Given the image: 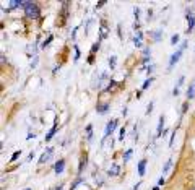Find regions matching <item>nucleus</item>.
Returning <instances> with one entry per match:
<instances>
[{"instance_id":"f257e3e1","label":"nucleus","mask_w":195,"mask_h":190,"mask_svg":"<svg viewBox=\"0 0 195 190\" xmlns=\"http://www.w3.org/2000/svg\"><path fill=\"white\" fill-rule=\"evenodd\" d=\"M23 8H25V15L30 20H37L41 16V8L36 2H31V0H25L23 3Z\"/></svg>"},{"instance_id":"f03ea898","label":"nucleus","mask_w":195,"mask_h":190,"mask_svg":"<svg viewBox=\"0 0 195 190\" xmlns=\"http://www.w3.org/2000/svg\"><path fill=\"white\" fill-rule=\"evenodd\" d=\"M185 47H187V42H182V46H180L179 49L176 50L172 55H171L169 64H168V70H172V68H174V65H176V64H177V62L180 60V57H182V52L185 50Z\"/></svg>"},{"instance_id":"7ed1b4c3","label":"nucleus","mask_w":195,"mask_h":190,"mask_svg":"<svg viewBox=\"0 0 195 190\" xmlns=\"http://www.w3.org/2000/svg\"><path fill=\"white\" fill-rule=\"evenodd\" d=\"M117 125H119V120H117V119H112V120H109L107 125H106V129H104V138H103V140H107L109 136L114 133V130L117 129Z\"/></svg>"},{"instance_id":"20e7f679","label":"nucleus","mask_w":195,"mask_h":190,"mask_svg":"<svg viewBox=\"0 0 195 190\" xmlns=\"http://www.w3.org/2000/svg\"><path fill=\"white\" fill-rule=\"evenodd\" d=\"M185 20H187V29H185V33H187V34H190V33L193 31V26H195V15H193L190 10H187Z\"/></svg>"},{"instance_id":"39448f33","label":"nucleus","mask_w":195,"mask_h":190,"mask_svg":"<svg viewBox=\"0 0 195 190\" xmlns=\"http://www.w3.org/2000/svg\"><path fill=\"white\" fill-rule=\"evenodd\" d=\"M52 153H54V148H47L44 153L41 154V158H39V164H44V163H47V161H50V158H52Z\"/></svg>"},{"instance_id":"423d86ee","label":"nucleus","mask_w":195,"mask_h":190,"mask_svg":"<svg viewBox=\"0 0 195 190\" xmlns=\"http://www.w3.org/2000/svg\"><path fill=\"white\" fill-rule=\"evenodd\" d=\"M137 34L134 37V46L137 47V49H141L143 47V33L141 31H135Z\"/></svg>"},{"instance_id":"0eeeda50","label":"nucleus","mask_w":195,"mask_h":190,"mask_svg":"<svg viewBox=\"0 0 195 190\" xmlns=\"http://www.w3.org/2000/svg\"><path fill=\"white\" fill-rule=\"evenodd\" d=\"M146 164H148V159H141V161H138V164H137V171H138L140 177H143L145 172H146Z\"/></svg>"},{"instance_id":"6e6552de","label":"nucleus","mask_w":195,"mask_h":190,"mask_svg":"<svg viewBox=\"0 0 195 190\" xmlns=\"http://www.w3.org/2000/svg\"><path fill=\"white\" fill-rule=\"evenodd\" d=\"M109 111H111V104H107V102H103V104H98V106H96V112L101 114V116L107 114Z\"/></svg>"},{"instance_id":"1a4fd4ad","label":"nucleus","mask_w":195,"mask_h":190,"mask_svg":"<svg viewBox=\"0 0 195 190\" xmlns=\"http://www.w3.org/2000/svg\"><path fill=\"white\" fill-rule=\"evenodd\" d=\"M54 171H55L57 175L64 172V171H65V159H59V161H57V163L54 164Z\"/></svg>"},{"instance_id":"9d476101","label":"nucleus","mask_w":195,"mask_h":190,"mask_svg":"<svg viewBox=\"0 0 195 190\" xmlns=\"http://www.w3.org/2000/svg\"><path fill=\"white\" fill-rule=\"evenodd\" d=\"M164 132V116H159V122H158V129H156V138L163 136Z\"/></svg>"},{"instance_id":"9b49d317","label":"nucleus","mask_w":195,"mask_h":190,"mask_svg":"<svg viewBox=\"0 0 195 190\" xmlns=\"http://www.w3.org/2000/svg\"><path fill=\"white\" fill-rule=\"evenodd\" d=\"M119 174H120V166L119 164H112L111 168H109V171H107L109 177H116V175H119Z\"/></svg>"},{"instance_id":"f8f14e48","label":"nucleus","mask_w":195,"mask_h":190,"mask_svg":"<svg viewBox=\"0 0 195 190\" xmlns=\"http://www.w3.org/2000/svg\"><path fill=\"white\" fill-rule=\"evenodd\" d=\"M107 37V26H106V21L101 20V28H99V41L106 39Z\"/></svg>"},{"instance_id":"ddd939ff","label":"nucleus","mask_w":195,"mask_h":190,"mask_svg":"<svg viewBox=\"0 0 195 190\" xmlns=\"http://www.w3.org/2000/svg\"><path fill=\"white\" fill-rule=\"evenodd\" d=\"M86 164H88V156L82 154V158H80V164H78V174L83 172V169L86 168Z\"/></svg>"},{"instance_id":"4468645a","label":"nucleus","mask_w":195,"mask_h":190,"mask_svg":"<svg viewBox=\"0 0 195 190\" xmlns=\"http://www.w3.org/2000/svg\"><path fill=\"white\" fill-rule=\"evenodd\" d=\"M150 37L153 39L155 42H159L163 39V29H158V31H151L150 33Z\"/></svg>"},{"instance_id":"2eb2a0df","label":"nucleus","mask_w":195,"mask_h":190,"mask_svg":"<svg viewBox=\"0 0 195 190\" xmlns=\"http://www.w3.org/2000/svg\"><path fill=\"white\" fill-rule=\"evenodd\" d=\"M185 96H187V101H190V99L195 96V80L192 81V85L187 88V93H185Z\"/></svg>"},{"instance_id":"dca6fc26","label":"nucleus","mask_w":195,"mask_h":190,"mask_svg":"<svg viewBox=\"0 0 195 190\" xmlns=\"http://www.w3.org/2000/svg\"><path fill=\"white\" fill-rule=\"evenodd\" d=\"M55 132H57V122L52 125V129L49 130V133L46 135V141H50L52 138H54V135H55Z\"/></svg>"},{"instance_id":"f3484780","label":"nucleus","mask_w":195,"mask_h":190,"mask_svg":"<svg viewBox=\"0 0 195 190\" xmlns=\"http://www.w3.org/2000/svg\"><path fill=\"white\" fill-rule=\"evenodd\" d=\"M99 47H101V42H99V39H98V42H94V44L91 46V50H89V55H93V57H94V54H96V50H99Z\"/></svg>"},{"instance_id":"a211bd4d","label":"nucleus","mask_w":195,"mask_h":190,"mask_svg":"<svg viewBox=\"0 0 195 190\" xmlns=\"http://www.w3.org/2000/svg\"><path fill=\"white\" fill-rule=\"evenodd\" d=\"M73 50H75V55H73V62H78L80 60V55H82V52H80V47L75 44L73 46Z\"/></svg>"},{"instance_id":"6ab92c4d","label":"nucleus","mask_w":195,"mask_h":190,"mask_svg":"<svg viewBox=\"0 0 195 190\" xmlns=\"http://www.w3.org/2000/svg\"><path fill=\"white\" fill-rule=\"evenodd\" d=\"M85 132H86V140H91L93 138V125H91V123H88V125H86V130H85Z\"/></svg>"},{"instance_id":"aec40b11","label":"nucleus","mask_w":195,"mask_h":190,"mask_svg":"<svg viewBox=\"0 0 195 190\" xmlns=\"http://www.w3.org/2000/svg\"><path fill=\"white\" fill-rule=\"evenodd\" d=\"M132 153H134V150H127L125 151V153H124V156H122V158H124V163H128V161H130V158H132Z\"/></svg>"},{"instance_id":"412c9836","label":"nucleus","mask_w":195,"mask_h":190,"mask_svg":"<svg viewBox=\"0 0 195 190\" xmlns=\"http://www.w3.org/2000/svg\"><path fill=\"white\" fill-rule=\"evenodd\" d=\"M116 62H117V57H116V55H111V57H109V68H111V70L116 68Z\"/></svg>"},{"instance_id":"4be33fe9","label":"nucleus","mask_w":195,"mask_h":190,"mask_svg":"<svg viewBox=\"0 0 195 190\" xmlns=\"http://www.w3.org/2000/svg\"><path fill=\"white\" fill-rule=\"evenodd\" d=\"M52 39H54V34H49V36H47V39L44 41V42H42V49H46V47H49V44H50V42H52Z\"/></svg>"},{"instance_id":"5701e85b","label":"nucleus","mask_w":195,"mask_h":190,"mask_svg":"<svg viewBox=\"0 0 195 190\" xmlns=\"http://www.w3.org/2000/svg\"><path fill=\"white\" fill-rule=\"evenodd\" d=\"M171 166H172V158H169L168 161H166V164H164V168H163V174L168 172V171L171 169Z\"/></svg>"},{"instance_id":"b1692460","label":"nucleus","mask_w":195,"mask_h":190,"mask_svg":"<svg viewBox=\"0 0 195 190\" xmlns=\"http://www.w3.org/2000/svg\"><path fill=\"white\" fill-rule=\"evenodd\" d=\"M116 86H117V81H116V80H109V85H107V88L104 89V91H111V89H114Z\"/></svg>"},{"instance_id":"393cba45","label":"nucleus","mask_w":195,"mask_h":190,"mask_svg":"<svg viewBox=\"0 0 195 190\" xmlns=\"http://www.w3.org/2000/svg\"><path fill=\"white\" fill-rule=\"evenodd\" d=\"M153 81H155V78H153V77H150V78H148V80H146V81L143 83V86H141V89H148V88L151 86V83H153Z\"/></svg>"},{"instance_id":"a878e982","label":"nucleus","mask_w":195,"mask_h":190,"mask_svg":"<svg viewBox=\"0 0 195 190\" xmlns=\"http://www.w3.org/2000/svg\"><path fill=\"white\" fill-rule=\"evenodd\" d=\"M179 44V34L176 33V34L171 36V46H177Z\"/></svg>"},{"instance_id":"bb28decb","label":"nucleus","mask_w":195,"mask_h":190,"mask_svg":"<svg viewBox=\"0 0 195 190\" xmlns=\"http://www.w3.org/2000/svg\"><path fill=\"white\" fill-rule=\"evenodd\" d=\"M82 182H83V179H82V177H78V179H77V180H75V182L72 184V185H70V190H75V188H77L78 185L82 184Z\"/></svg>"},{"instance_id":"cd10ccee","label":"nucleus","mask_w":195,"mask_h":190,"mask_svg":"<svg viewBox=\"0 0 195 190\" xmlns=\"http://www.w3.org/2000/svg\"><path fill=\"white\" fill-rule=\"evenodd\" d=\"M184 81H185V77L182 75V77H179V80H177V85H176L174 88H177V89H180V86L184 85Z\"/></svg>"},{"instance_id":"c85d7f7f","label":"nucleus","mask_w":195,"mask_h":190,"mask_svg":"<svg viewBox=\"0 0 195 190\" xmlns=\"http://www.w3.org/2000/svg\"><path fill=\"white\" fill-rule=\"evenodd\" d=\"M125 133H127V132H125V127H122V129L119 130V140H120V141L125 138Z\"/></svg>"},{"instance_id":"c756f323","label":"nucleus","mask_w":195,"mask_h":190,"mask_svg":"<svg viewBox=\"0 0 195 190\" xmlns=\"http://www.w3.org/2000/svg\"><path fill=\"white\" fill-rule=\"evenodd\" d=\"M143 57H151V47H143Z\"/></svg>"},{"instance_id":"7c9ffc66","label":"nucleus","mask_w":195,"mask_h":190,"mask_svg":"<svg viewBox=\"0 0 195 190\" xmlns=\"http://www.w3.org/2000/svg\"><path fill=\"white\" fill-rule=\"evenodd\" d=\"M153 106H155V102H153V101H150L148 107H146V114H148V116H150L151 112H153Z\"/></svg>"},{"instance_id":"2f4dec72","label":"nucleus","mask_w":195,"mask_h":190,"mask_svg":"<svg viewBox=\"0 0 195 190\" xmlns=\"http://www.w3.org/2000/svg\"><path fill=\"white\" fill-rule=\"evenodd\" d=\"M20 154H21V151H15V153H13V156H12V159H10V161H16L18 158H20Z\"/></svg>"},{"instance_id":"473e14b6","label":"nucleus","mask_w":195,"mask_h":190,"mask_svg":"<svg viewBox=\"0 0 195 190\" xmlns=\"http://www.w3.org/2000/svg\"><path fill=\"white\" fill-rule=\"evenodd\" d=\"M187 109H189V101H185V102L182 104V114L187 112Z\"/></svg>"},{"instance_id":"72a5a7b5","label":"nucleus","mask_w":195,"mask_h":190,"mask_svg":"<svg viewBox=\"0 0 195 190\" xmlns=\"http://www.w3.org/2000/svg\"><path fill=\"white\" fill-rule=\"evenodd\" d=\"M145 70H146V73H148V75H150V73H153V70H155V65H150V67H146Z\"/></svg>"},{"instance_id":"f704fd0d","label":"nucleus","mask_w":195,"mask_h":190,"mask_svg":"<svg viewBox=\"0 0 195 190\" xmlns=\"http://www.w3.org/2000/svg\"><path fill=\"white\" fill-rule=\"evenodd\" d=\"M104 3H106V0H99V2L96 3V8H101V7L104 5Z\"/></svg>"},{"instance_id":"c9c22d12","label":"nucleus","mask_w":195,"mask_h":190,"mask_svg":"<svg viewBox=\"0 0 195 190\" xmlns=\"http://www.w3.org/2000/svg\"><path fill=\"white\" fill-rule=\"evenodd\" d=\"M36 64H37V55H34V60L31 62V68H34V67H36Z\"/></svg>"},{"instance_id":"e433bc0d","label":"nucleus","mask_w":195,"mask_h":190,"mask_svg":"<svg viewBox=\"0 0 195 190\" xmlns=\"http://www.w3.org/2000/svg\"><path fill=\"white\" fill-rule=\"evenodd\" d=\"M174 138H176V132L172 135H171V140H169V146H172V143H174Z\"/></svg>"},{"instance_id":"4c0bfd02","label":"nucleus","mask_w":195,"mask_h":190,"mask_svg":"<svg viewBox=\"0 0 195 190\" xmlns=\"http://www.w3.org/2000/svg\"><path fill=\"white\" fill-rule=\"evenodd\" d=\"M172 96H174V98H177V96H179V89H177V88H174V89H172Z\"/></svg>"},{"instance_id":"58836bf2","label":"nucleus","mask_w":195,"mask_h":190,"mask_svg":"<svg viewBox=\"0 0 195 190\" xmlns=\"http://www.w3.org/2000/svg\"><path fill=\"white\" fill-rule=\"evenodd\" d=\"M164 182H166V180H164V177H161V179L158 180V185H159V187H163V185H164Z\"/></svg>"},{"instance_id":"ea45409f","label":"nucleus","mask_w":195,"mask_h":190,"mask_svg":"<svg viewBox=\"0 0 195 190\" xmlns=\"http://www.w3.org/2000/svg\"><path fill=\"white\" fill-rule=\"evenodd\" d=\"M117 34H119V37L122 39V31H120V25H117Z\"/></svg>"},{"instance_id":"a19ab883","label":"nucleus","mask_w":195,"mask_h":190,"mask_svg":"<svg viewBox=\"0 0 195 190\" xmlns=\"http://www.w3.org/2000/svg\"><path fill=\"white\" fill-rule=\"evenodd\" d=\"M34 136H36V133H33V132H31V133H28L26 138H28V140H31V138H34Z\"/></svg>"},{"instance_id":"79ce46f5","label":"nucleus","mask_w":195,"mask_h":190,"mask_svg":"<svg viewBox=\"0 0 195 190\" xmlns=\"http://www.w3.org/2000/svg\"><path fill=\"white\" fill-rule=\"evenodd\" d=\"M151 15H153V12H151V10H148V16H146V20H151V18H153V16H151Z\"/></svg>"},{"instance_id":"37998d69","label":"nucleus","mask_w":195,"mask_h":190,"mask_svg":"<svg viewBox=\"0 0 195 190\" xmlns=\"http://www.w3.org/2000/svg\"><path fill=\"white\" fill-rule=\"evenodd\" d=\"M150 59H151V57H143V60H141V62H143V64H148Z\"/></svg>"},{"instance_id":"c03bdc74","label":"nucleus","mask_w":195,"mask_h":190,"mask_svg":"<svg viewBox=\"0 0 195 190\" xmlns=\"http://www.w3.org/2000/svg\"><path fill=\"white\" fill-rule=\"evenodd\" d=\"M33 158H34V153H30V156H28V161H33Z\"/></svg>"},{"instance_id":"a18cd8bd","label":"nucleus","mask_w":195,"mask_h":190,"mask_svg":"<svg viewBox=\"0 0 195 190\" xmlns=\"http://www.w3.org/2000/svg\"><path fill=\"white\" fill-rule=\"evenodd\" d=\"M62 188H64V185H59V187H55L54 190H62Z\"/></svg>"},{"instance_id":"49530a36","label":"nucleus","mask_w":195,"mask_h":190,"mask_svg":"<svg viewBox=\"0 0 195 190\" xmlns=\"http://www.w3.org/2000/svg\"><path fill=\"white\" fill-rule=\"evenodd\" d=\"M153 190H159V187H155V188H153Z\"/></svg>"},{"instance_id":"de8ad7c7","label":"nucleus","mask_w":195,"mask_h":190,"mask_svg":"<svg viewBox=\"0 0 195 190\" xmlns=\"http://www.w3.org/2000/svg\"><path fill=\"white\" fill-rule=\"evenodd\" d=\"M23 190H33V188H23Z\"/></svg>"}]
</instances>
